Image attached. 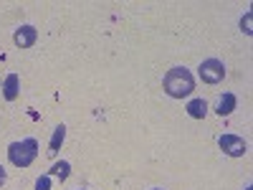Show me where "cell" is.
I'll list each match as a JSON object with an SVG mask.
<instances>
[{"label": "cell", "instance_id": "7a4b0ae2", "mask_svg": "<svg viewBox=\"0 0 253 190\" xmlns=\"http://www.w3.org/2000/svg\"><path fill=\"white\" fill-rule=\"evenodd\" d=\"M36 157H38V142H36L33 137L20 140V142H13V144L8 147V160H10L15 167H28Z\"/></svg>", "mask_w": 253, "mask_h": 190}, {"label": "cell", "instance_id": "5b68a950", "mask_svg": "<svg viewBox=\"0 0 253 190\" xmlns=\"http://www.w3.org/2000/svg\"><path fill=\"white\" fill-rule=\"evenodd\" d=\"M36 38H38V31H36L33 26H20V28L15 31V36H13V41H15L18 48H31V46L36 44Z\"/></svg>", "mask_w": 253, "mask_h": 190}, {"label": "cell", "instance_id": "52a82bcc", "mask_svg": "<svg viewBox=\"0 0 253 190\" xmlns=\"http://www.w3.org/2000/svg\"><path fill=\"white\" fill-rule=\"evenodd\" d=\"M63 140H66V127L58 124L56 130H53V135H51V142H48V157H56V155H58Z\"/></svg>", "mask_w": 253, "mask_h": 190}, {"label": "cell", "instance_id": "30bf717a", "mask_svg": "<svg viewBox=\"0 0 253 190\" xmlns=\"http://www.w3.org/2000/svg\"><path fill=\"white\" fill-rule=\"evenodd\" d=\"M51 173H53V175H56V178L63 183V180H66V178L71 175V165H69L66 160H61V162H56V165L51 167Z\"/></svg>", "mask_w": 253, "mask_h": 190}, {"label": "cell", "instance_id": "2e32d148", "mask_svg": "<svg viewBox=\"0 0 253 190\" xmlns=\"http://www.w3.org/2000/svg\"><path fill=\"white\" fill-rule=\"evenodd\" d=\"M79 190H81V188H79Z\"/></svg>", "mask_w": 253, "mask_h": 190}, {"label": "cell", "instance_id": "9a60e30c", "mask_svg": "<svg viewBox=\"0 0 253 190\" xmlns=\"http://www.w3.org/2000/svg\"><path fill=\"white\" fill-rule=\"evenodd\" d=\"M152 190H160V188H152Z\"/></svg>", "mask_w": 253, "mask_h": 190}, {"label": "cell", "instance_id": "8992f818", "mask_svg": "<svg viewBox=\"0 0 253 190\" xmlns=\"http://www.w3.org/2000/svg\"><path fill=\"white\" fill-rule=\"evenodd\" d=\"M18 92H20V76L18 74H8L5 81H3V96L8 101H15L18 99Z\"/></svg>", "mask_w": 253, "mask_h": 190}, {"label": "cell", "instance_id": "4fadbf2b", "mask_svg": "<svg viewBox=\"0 0 253 190\" xmlns=\"http://www.w3.org/2000/svg\"><path fill=\"white\" fill-rule=\"evenodd\" d=\"M5 180H8V173H5V167H3V165H0V188H3V185H5Z\"/></svg>", "mask_w": 253, "mask_h": 190}, {"label": "cell", "instance_id": "9c48e42d", "mask_svg": "<svg viewBox=\"0 0 253 190\" xmlns=\"http://www.w3.org/2000/svg\"><path fill=\"white\" fill-rule=\"evenodd\" d=\"M187 114L193 117V119H203L205 114H208V104H205V99H193L187 104Z\"/></svg>", "mask_w": 253, "mask_h": 190}, {"label": "cell", "instance_id": "6da1fadb", "mask_svg": "<svg viewBox=\"0 0 253 190\" xmlns=\"http://www.w3.org/2000/svg\"><path fill=\"white\" fill-rule=\"evenodd\" d=\"M162 87H165V92L170 94L172 99H182V96H190V94H193L195 79H193V74H190L187 69L175 66V69H170V71L165 74Z\"/></svg>", "mask_w": 253, "mask_h": 190}, {"label": "cell", "instance_id": "7c38bea8", "mask_svg": "<svg viewBox=\"0 0 253 190\" xmlns=\"http://www.w3.org/2000/svg\"><path fill=\"white\" fill-rule=\"evenodd\" d=\"M36 190H51V178L48 175H41L36 180Z\"/></svg>", "mask_w": 253, "mask_h": 190}, {"label": "cell", "instance_id": "277c9868", "mask_svg": "<svg viewBox=\"0 0 253 190\" xmlns=\"http://www.w3.org/2000/svg\"><path fill=\"white\" fill-rule=\"evenodd\" d=\"M218 144H220V150H223L228 157H243L246 150H248L246 142H243V137H238V135H220Z\"/></svg>", "mask_w": 253, "mask_h": 190}, {"label": "cell", "instance_id": "3957f363", "mask_svg": "<svg viewBox=\"0 0 253 190\" xmlns=\"http://www.w3.org/2000/svg\"><path fill=\"white\" fill-rule=\"evenodd\" d=\"M225 76V66H223V61L218 58H208L200 63V79L205 84H220Z\"/></svg>", "mask_w": 253, "mask_h": 190}, {"label": "cell", "instance_id": "8fae6325", "mask_svg": "<svg viewBox=\"0 0 253 190\" xmlns=\"http://www.w3.org/2000/svg\"><path fill=\"white\" fill-rule=\"evenodd\" d=\"M241 31H243L246 36L253 33V13H246V15H243V20H241Z\"/></svg>", "mask_w": 253, "mask_h": 190}, {"label": "cell", "instance_id": "ba28073f", "mask_svg": "<svg viewBox=\"0 0 253 190\" xmlns=\"http://www.w3.org/2000/svg\"><path fill=\"white\" fill-rule=\"evenodd\" d=\"M236 104H238L236 94H223V96H220V101H218V109H215V112H218L220 117H228V114H233Z\"/></svg>", "mask_w": 253, "mask_h": 190}, {"label": "cell", "instance_id": "5bb4252c", "mask_svg": "<svg viewBox=\"0 0 253 190\" xmlns=\"http://www.w3.org/2000/svg\"><path fill=\"white\" fill-rule=\"evenodd\" d=\"M246 190H253V188H251V185H248V188H246Z\"/></svg>", "mask_w": 253, "mask_h": 190}]
</instances>
